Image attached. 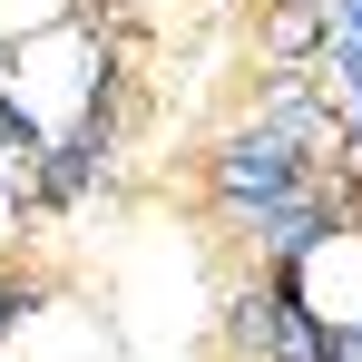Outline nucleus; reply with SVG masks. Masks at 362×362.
<instances>
[{
  "label": "nucleus",
  "mask_w": 362,
  "mask_h": 362,
  "mask_svg": "<svg viewBox=\"0 0 362 362\" xmlns=\"http://www.w3.org/2000/svg\"><path fill=\"white\" fill-rule=\"evenodd\" d=\"M0 98H10V118H30V127H78L88 98H98V49H88L69 20L59 30H30V40H10Z\"/></svg>",
  "instance_id": "nucleus-1"
},
{
  "label": "nucleus",
  "mask_w": 362,
  "mask_h": 362,
  "mask_svg": "<svg viewBox=\"0 0 362 362\" xmlns=\"http://www.w3.org/2000/svg\"><path fill=\"white\" fill-rule=\"evenodd\" d=\"M294 303L323 333H362V235H313L294 264Z\"/></svg>",
  "instance_id": "nucleus-2"
},
{
  "label": "nucleus",
  "mask_w": 362,
  "mask_h": 362,
  "mask_svg": "<svg viewBox=\"0 0 362 362\" xmlns=\"http://www.w3.org/2000/svg\"><path fill=\"white\" fill-rule=\"evenodd\" d=\"M0 362H108V343H98V323L78 303H40V313H20L0 333Z\"/></svg>",
  "instance_id": "nucleus-3"
}]
</instances>
